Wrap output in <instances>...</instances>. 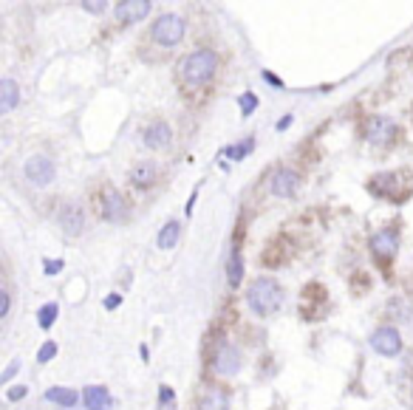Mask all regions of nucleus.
Masks as SVG:
<instances>
[{"label": "nucleus", "instance_id": "nucleus-1", "mask_svg": "<svg viewBox=\"0 0 413 410\" xmlns=\"http://www.w3.org/2000/svg\"><path fill=\"white\" fill-rule=\"evenodd\" d=\"M247 303L255 314L267 317V314H275L280 306H283V289L269 280V277H258L252 286H249V295H247Z\"/></svg>", "mask_w": 413, "mask_h": 410}, {"label": "nucleus", "instance_id": "nucleus-2", "mask_svg": "<svg viewBox=\"0 0 413 410\" xmlns=\"http://www.w3.org/2000/svg\"><path fill=\"white\" fill-rule=\"evenodd\" d=\"M218 71V54L204 48V51H193L184 66H182V77L187 85H206Z\"/></svg>", "mask_w": 413, "mask_h": 410}, {"label": "nucleus", "instance_id": "nucleus-3", "mask_svg": "<svg viewBox=\"0 0 413 410\" xmlns=\"http://www.w3.org/2000/svg\"><path fill=\"white\" fill-rule=\"evenodd\" d=\"M184 32H187V26L179 14H162L153 26H151V37L159 43V46H179L184 40Z\"/></svg>", "mask_w": 413, "mask_h": 410}, {"label": "nucleus", "instance_id": "nucleus-4", "mask_svg": "<svg viewBox=\"0 0 413 410\" xmlns=\"http://www.w3.org/2000/svg\"><path fill=\"white\" fill-rule=\"evenodd\" d=\"M23 175H26V179L32 182L35 187H46V184L54 182L57 167H54V162H51L48 156L37 153V156H32V159H26V164H23Z\"/></svg>", "mask_w": 413, "mask_h": 410}, {"label": "nucleus", "instance_id": "nucleus-5", "mask_svg": "<svg viewBox=\"0 0 413 410\" xmlns=\"http://www.w3.org/2000/svg\"><path fill=\"white\" fill-rule=\"evenodd\" d=\"M396 136V122L388 116H368L365 119V139L376 148H388Z\"/></svg>", "mask_w": 413, "mask_h": 410}, {"label": "nucleus", "instance_id": "nucleus-6", "mask_svg": "<svg viewBox=\"0 0 413 410\" xmlns=\"http://www.w3.org/2000/svg\"><path fill=\"white\" fill-rule=\"evenodd\" d=\"M99 210H102V218L105 221H116V224H122L128 218V201L119 190H113V187H105L102 195H99Z\"/></svg>", "mask_w": 413, "mask_h": 410}, {"label": "nucleus", "instance_id": "nucleus-7", "mask_svg": "<svg viewBox=\"0 0 413 410\" xmlns=\"http://www.w3.org/2000/svg\"><path fill=\"white\" fill-rule=\"evenodd\" d=\"M371 348L382 357H399L402 354V337L394 326H379L371 334Z\"/></svg>", "mask_w": 413, "mask_h": 410}, {"label": "nucleus", "instance_id": "nucleus-8", "mask_svg": "<svg viewBox=\"0 0 413 410\" xmlns=\"http://www.w3.org/2000/svg\"><path fill=\"white\" fill-rule=\"evenodd\" d=\"M371 252L374 257L385 266V263H391L399 252V235H396V229H379L376 235L371 238Z\"/></svg>", "mask_w": 413, "mask_h": 410}, {"label": "nucleus", "instance_id": "nucleus-9", "mask_svg": "<svg viewBox=\"0 0 413 410\" xmlns=\"http://www.w3.org/2000/svg\"><path fill=\"white\" fill-rule=\"evenodd\" d=\"M241 365H244L241 351L235 348V345H227V342L215 351V357H213V371L218 376H235V373L241 371Z\"/></svg>", "mask_w": 413, "mask_h": 410}, {"label": "nucleus", "instance_id": "nucleus-10", "mask_svg": "<svg viewBox=\"0 0 413 410\" xmlns=\"http://www.w3.org/2000/svg\"><path fill=\"white\" fill-rule=\"evenodd\" d=\"M151 12H153L151 0H122V3L113 6V17L119 20V23H139Z\"/></svg>", "mask_w": 413, "mask_h": 410}, {"label": "nucleus", "instance_id": "nucleus-11", "mask_svg": "<svg viewBox=\"0 0 413 410\" xmlns=\"http://www.w3.org/2000/svg\"><path fill=\"white\" fill-rule=\"evenodd\" d=\"M60 226L68 238H79L82 235V229H85V210L79 207L77 201H68L63 204V210H60Z\"/></svg>", "mask_w": 413, "mask_h": 410}, {"label": "nucleus", "instance_id": "nucleus-12", "mask_svg": "<svg viewBox=\"0 0 413 410\" xmlns=\"http://www.w3.org/2000/svg\"><path fill=\"white\" fill-rule=\"evenodd\" d=\"M300 187V175L294 173L291 167H280L272 179H269V190L278 195V198H291Z\"/></svg>", "mask_w": 413, "mask_h": 410}, {"label": "nucleus", "instance_id": "nucleus-13", "mask_svg": "<svg viewBox=\"0 0 413 410\" xmlns=\"http://www.w3.org/2000/svg\"><path fill=\"white\" fill-rule=\"evenodd\" d=\"M82 404H85V410H111L113 396L108 393L105 385H88L82 391Z\"/></svg>", "mask_w": 413, "mask_h": 410}, {"label": "nucleus", "instance_id": "nucleus-14", "mask_svg": "<svg viewBox=\"0 0 413 410\" xmlns=\"http://www.w3.org/2000/svg\"><path fill=\"white\" fill-rule=\"evenodd\" d=\"M144 148H151V150H162V148H167V144L173 141V130H170V125H164V122H153V125H147L144 128Z\"/></svg>", "mask_w": 413, "mask_h": 410}, {"label": "nucleus", "instance_id": "nucleus-15", "mask_svg": "<svg viewBox=\"0 0 413 410\" xmlns=\"http://www.w3.org/2000/svg\"><path fill=\"white\" fill-rule=\"evenodd\" d=\"M195 410H229V393L221 388H206L198 396Z\"/></svg>", "mask_w": 413, "mask_h": 410}, {"label": "nucleus", "instance_id": "nucleus-16", "mask_svg": "<svg viewBox=\"0 0 413 410\" xmlns=\"http://www.w3.org/2000/svg\"><path fill=\"white\" fill-rule=\"evenodd\" d=\"M156 179H159V167H156V164H151V162H142V164H136V167L131 170V184H133L136 190H147V187H153V184H156Z\"/></svg>", "mask_w": 413, "mask_h": 410}, {"label": "nucleus", "instance_id": "nucleus-17", "mask_svg": "<svg viewBox=\"0 0 413 410\" xmlns=\"http://www.w3.org/2000/svg\"><path fill=\"white\" fill-rule=\"evenodd\" d=\"M17 102H20V88H17V82H15L12 77H3V79H0V113L15 110Z\"/></svg>", "mask_w": 413, "mask_h": 410}, {"label": "nucleus", "instance_id": "nucleus-18", "mask_svg": "<svg viewBox=\"0 0 413 410\" xmlns=\"http://www.w3.org/2000/svg\"><path fill=\"white\" fill-rule=\"evenodd\" d=\"M396 182H399V179H396L394 173H382V175H374V179L368 182V190H371L374 195H388V198H391L394 193H402V190L396 187Z\"/></svg>", "mask_w": 413, "mask_h": 410}, {"label": "nucleus", "instance_id": "nucleus-19", "mask_svg": "<svg viewBox=\"0 0 413 410\" xmlns=\"http://www.w3.org/2000/svg\"><path fill=\"white\" fill-rule=\"evenodd\" d=\"M43 396H46V402L60 404V407H74V404L82 399V393H77V391H71V388H48Z\"/></svg>", "mask_w": 413, "mask_h": 410}, {"label": "nucleus", "instance_id": "nucleus-20", "mask_svg": "<svg viewBox=\"0 0 413 410\" xmlns=\"http://www.w3.org/2000/svg\"><path fill=\"white\" fill-rule=\"evenodd\" d=\"M227 280H229V286H241V280H244V257H241V249H238V246H232V252H229V260H227Z\"/></svg>", "mask_w": 413, "mask_h": 410}, {"label": "nucleus", "instance_id": "nucleus-21", "mask_svg": "<svg viewBox=\"0 0 413 410\" xmlns=\"http://www.w3.org/2000/svg\"><path fill=\"white\" fill-rule=\"evenodd\" d=\"M179 238H182V224H179V221H167V224L159 229L156 244H159V249H173L175 244H179Z\"/></svg>", "mask_w": 413, "mask_h": 410}, {"label": "nucleus", "instance_id": "nucleus-22", "mask_svg": "<svg viewBox=\"0 0 413 410\" xmlns=\"http://www.w3.org/2000/svg\"><path fill=\"white\" fill-rule=\"evenodd\" d=\"M286 257H289V244H286V238H278L263 252V266H280Z\"/></svg>", "mask_w": 413, "mask_h": 410}, {"label": "nucleus", "instance_id": "nucleus-23", "mask_svg": "<svg viewBox=\"0 0 413 410\" xmlns=\"http://www.w3.org/2000/svg\"><path fill=\"white\" fill-rule=\"evenodd\" d=\"M57 314H60V306H57V303H46V306L37 311V323H40V329H43V331L54 326Z\"/></svg>", "mask_w": 413, "mask_h": 410}, {"label": "nucleus", "instance_id": "nucleus-24", "mask_svg": "<svg viewBox=\"0 0 413 410\" xmlns=\"http://www.w3.org/2000/svg\"><path fill=\"white\" fill-rule=\"evenodd\" d=\"M252 148H255V139L249 136V139H244L241 144H235V148H227L224 156H229V159H235V162H241L247 153H252Z\"/></svg>", "mask_w": 413, "mask_h": 410}, {"label": "nucleus", "instance_id": "nucleus-25", "mask_svg": "<svg viewBox=\"0 0 413 410\" xmlns=\"http://www.w3.org/2000/svg\"><path fill=\"white\" fill-rule=\"evenodd\" d=\"M238 105H241V116H249V113H255V108H258V97H255L252 91H247V94H241Z\"/></svg>", "mask_w": 413, "mask_h": 410}, {"label": "nucleus", "instance_id": "nucleus-26", "mask_svg": "<svg viewBox=\"0 0 413 410\" xmlns=\"http://www.w3.org/2000/svg\"><path fill=\"white\" fill-rule=\"evenodd\" d=\"M63 266H66V263H63L60 257H51V260L43 263V272H46L48 277H54V275H60V272H63Z\"/></svg>", "mask_w": 413, "mask_h": 410}, {"label": "nucleus", "instance_id": "nucleus-27", "mask_svg": "<svg viewBox=\"0 0 413 410\" xmlns=\"http://www.w3.org/2000/svg\"><path fill=\"white\" fill-rule=\"evenodd\" d=\"M9 309H12V295H9V289L3 286V289H0V320L9 317Z\"/></svg>", "mask_w": 413, "mask_h": 410}, {"label": "nucleus", "instance_id": "nucleus-28", "mask_svg": "<svg viewBox=\"0 0 413 410\" xmlns=\"http://www.w3.org/2000/svg\"><path fill=\"white\" fill-rule=\"evenodd\" d=\"M54 354H57V342H46L43 348H40V354H37V362H51L54 360Z\"/></svg>", "mask_w": 413, "mask_h": 410}, {"label": "nucleus", "instance_id": "nucleus-29", "mask_svg": "<svg viewBox=\"0 0 413 410\" xmlns=\"http://www.w3.org/2000/svg\"><path fill=\"white\" fill-rule=\"evenodd\" d=\"M17 368H20V360H12V362H9V368H6L3 373H0V382H3V385H6V382H9V379H15V373H17Z\"/></svg>", "mask_w": 413, "mask_h": 410}, {"label": "nucleus", "instance_id": "nucleus-30", "mask_svg": "<svg viewBox=\"0 0 413 410\" xmlns=\"http://www.w3.org/2000/svg\"><path fill=\"white\" fill-rule=\"evenodd\" d=\"M6 396H9V402H20L23 396H28V388H26V385H17V388H9V391H6Z\"/></svg>", "mask_w": 413, "mask_h": 410}, {"label": "nucleus", "instance_id": "nucleus-31", "mask_svg": "<svg viewBox=\"0 0 413 410\" xmlns=\"http://www.w3.org/2000/svg\"><path fill=\"white\" fill-rule=\"evenodd\" d=\"M82 9H85V12H94V14H99V12H105V9H108V3H99V0H94V3H91V0H85V3H82Z\"/></svg>", "mask_w": 413, "mask_h": 410}, {"label": "nucleus", "instance_id": "nucleus-32", "mask_svg": "<svg viewBox=\"0 0 413 410\" xmlns=\"http://www.w3.org/2000/svg\"><path fill=\"white\" fill-rule=\"evenodd\" d=\"M159 396H162L164 404H173V402H175V393H173V388H167V385L159 388Z\"/></svg>", "mask_w": 413, "mask_h": 410}, {"label": "nucleus", "instance_id": "nucleus-33", "mask_svg": "<svg viewBox=\"0 0 413 410\" xmlns=\"http://www.w3.org/2000/svg\"><path fill=\"white\" fill-rule=\"evenodd\" d=\"M119 303H122V295H108L105 297V309H111V311L119 309Z\"/></svg>", "mask_w": 413, "mask_h": 410}, {"label": "nucleus", "instance_id": "nucleus-34", "mask_svg": "<svg viewBox=\"0 0 413 410\" xmlns=\"http://www.w3.org/2000/svg\"><path fill=\"white\" fill-rule=\"evenodd\" d=\"M263 77H267V82H269V85H275V88H283V82H280V79H278L275 74H269V71H263Z\"/></svg>", "mask_w": 413, "mask_h": 410}, {"label": "nucleus", "instance_id": "nucleus-35", "mask_svg": "<svg viewBox=\"0 0 413 410\" xmlns=\"http://www.w3.org/2000/svg\"><path fill=\"white\" fill-rule=\"evenodd\" d=\"M289 122H291V116L286 113V116H283V119L278 122V130H286V128H289Z\"/></svg>", "mask_w": 413, "mask_h": 410}]
</instances>
